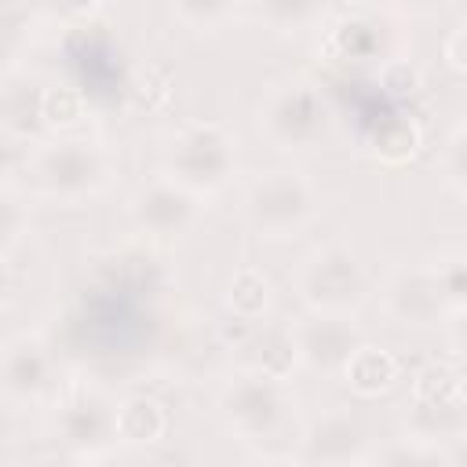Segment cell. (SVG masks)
Listing matches in <instances>:
<instances>
[{
    "label": "cell",
    "mask_w": 467,
    "mask_h": 467,
    "mask_svg": "<svg viewBox=\"0 0 467 467\" xmlns=\"http://www.w3.org/2000/svg\"><path fill=\"white\" fill-rule=\"evenodd\" d=\"M201 197L175 179H157L131 197V219L153 237H179L197 223Z\"/></svg>",
    "instance_id": "10"
},
{
    "label": "cell",
    "mask_w": 467,
    "mask_h": 467,
    "mask_svg": "<svg viewBox=\"0 0 467 467\" xmlns=\"http://www.w3.org/2000/svg\"><path fill=\"white\" fill-rule=\"evenodd\" d=\"M106 0H44V7L55 15V18H66V22H84L91 15H99Z\"/></svg>",
    "instance_id": "29"
},
{
    "label": "cell",
    "mask_w": 467,
    "mask_h": 467,
    "mask_svg": "<svg viewBox=\"0 0 467 467\" xmlns=\"http://www.w3.org/2000/svg\"><path fill=\"white\" fill-rule=\"evenodd\" d=\"M438 168H441V179L452 193H463L467 186V131L456 128L445 146H441V157H438Z\"/></svg>",
    "instance_id": "26"
},
{
    "label": "cell",
    "mask_w": 467,
    "mask_h": 467,
    "mask_svg": "<svg viewBox=\"0 0 467 467\" xmlns=\"http://www.w3.org/2000/svg\"><path fill=\"white\" fill-rule=\"evenodd\" d=\"M314 186L288 168H270L255 175L244 190V219L263 237H292L314 219Z\"/></svg>",
    "instance_id": "5"
},
{
    "label": "cell",
    "mask_w": 467,
    "mask_h": 467,
    "mask_svg": "<svg viewBox=\"0 0 467 467\" xmlns=\"http://www.w3.org/2000/svg\"><path fill=\"white\" fill-rule=\"evenodd\" d=\"M296 354L314 372H343L350 354L365 343L361 328L343 310H310L292 325Z\"/></svg>",
    "instance_id": "8"
},
{
    "label": "cell",
    "mask_w": 467,
    "mask_h": 467,
    "mask_svg": "<svg viewBox=\"0 0 467 467\" xmlns=\"http://www.w3.org/2000/svg\"><path fill=\"white\" fill-rule=\"evenodd\" d=\"M11 4H18V0H0V7H11Z\"/></svg>",
    "instance_id": "31"
},
{
    "label": "cell",
    "mask_w": 467,
    "mask_h": 467,
    "mask_svg": "<svg viewBox=\"0 0 467 467\" xmlns=\"http://www.w3.org/2000/svg\"><path fill=\"white\" fill-rule=\"evenodd\" d=\"M383 310L405 328H431V325H441V317L449 314L427 266L394 270L383 285Z\"/></svg>",
    "instance_id": "12"
},
{
    "label": "cell",
    "mask_w": 467,
    "mask_h": 467,
    "mask_svg": "<svg viewBox=\"0 0 467 467\" xmlns=\"http://www.w3.org/2000/svg\"><path fill=\"white\" fill-rule=\"evenodd\" d=\"M33 40V18L22 4L0 7V69H11Z\"/></svg>",
    "instance_id": "24"
},
{
    "label": "cell",
    "mask_w": 467,
    "mask_h": 467,
    "mask_svg": "<svg viewBox=\"0 0 467 467\" xmlns=\"http://www.w3.org/2000/svg\"><path fill=\"white\" fill-rule=\"evenodd\" d=\"M412 401H431V405H467V387H463V368L449 361H434L416 372L412 379Z\"/></svg>",
    "instance_id": "19"
},
{
    "label": "cell",
    "mask_w": 467,
    "mask_h": 467,
    "mask_svg": "<svg viewBox=\"0 0 467 467\" xmlns=\"http://www.w3.org/2000/svg\"><path fill=\"white\" fill-rule=\"evenodd\" d=\"M409 438L431 441V445H445V441H460L467 431V405H431V401H412L409 409Z\"/></svg>",
    "instance_id": "16"
},
{
    "label": "cell",
    "mask_w": 467,
    "mask_h": 467,
    "mask_svg": "<svg viewBox=\"0 0 467 467\" xmlns=\"http://www.w3.org/2000/svg\"><path fill=\"white\" fill-rule=\"evenodd\" d=\"M296 285H299L306 310H343V314H350L365 299V288H368L358 252L339 241L314 248L303 259Z\"/></svg>",
    "instance_id": "6"
},
{
    "label": "cell",
    "mask_w": 467,
    "mask_h": 467,
    "mask_svg": "<svg viewBox=\"0 0 467 467\" xmlns=\"http://www.w3.org/2000/svg\"><path fill=\"white\" fill-rule=\"evenodd\" d=\"M416 146H420V131H416L412 120H401V117H398V120H390V124H383V128L376 131V150H379V157L390 161V164L412 157Z\"/></svg>",
    "instance_id": "25"
},
{
    "label": "cell",
    "mask_w": 467,
    "mask_h": 467,
    "mask_svg": "<svg viewBox=\"0 0 467 467\" xmlns=\"http://www.w3.org/2000/svg\"><path fill=\"white\" fill-rule=\"evenodd\" d=\"M33 186L55 201H84L109 179V157L88 139H58L36 146L26 161Z\"/></svg>",
    "instance_id": "1"
},
{
    "label": "cell",
    "mask_w": 467,
    "mask_h": 467,
    "mask_svg": "<svg viewBox=\"0 0 467 467\" xmlns=\"http://www.w3.org/2000/svg\"><path fill=\"white\" fill-rule=\"evenodd\" d=\"M325 11V0H259V18L277 33H299L314 26Z\"/></svg>",
    "instance_id": "23"
},
{
    "label": "cell",
    "mask_w": 467,
    "mask_h": 467,
    "mask_svg": "<svg viewBox=\"0 0 467 467\" xmlns=\"http://www.w3.org/2000/svg\"><path fill=\"white\" fill-rule=\"evenodd\" d=\"M88 117V99L73 84L40 88V124L51 131H73Z\"/></svg>",
    "instance_id": "21"
},
{
    "label": "cell",
    "mask_w": 467,
    "mask_h": 467,
    "mask_svg": "<svg viewBox=\"0 0 467 467\" xmlns=\"http://www.w3.org/2000/svg\"><path fill=\"white\" fill-rule=\"evenodd\" d=\"M241 365H244V372H255V376H266V379H288L292 368L299 365L292 328H277V325L255 328L241 343Z\"/></svg>",
    "instance_id": "13"
},
{
    "label": "cell",
    "mask_w": 467,
    "mask_h": 467,
    "mask_svg": "<svg viewBox=\"0 0 467 467\" xmlns=\"http://www.w3.org/2000/svg\"><path fill=\"white\" fill-rule=\"evenodd\" d=\"M168 434V409L150 394H131L117 401V441L120 445H153Z\"/></svg>",
    "instance_id": "15"
},
{
    "label": "cell",
    "mask_w": 467,
    "mask_h": 467,
    "mask_svg": "<svg viewBox=\"0 0 467 467\" xmlns=\"http://www.w3.org/2000/svg\"><path fill=\"white\" fill-rule=\"evenodd\" d=\"M26 230V204L7 190L0 186V252Z\"/></svg>",
    "instance_id": "28"
},
{
    "label": "cell",
    "mask_w": 467,
    "mask_h": 467,
    "mask_svg": "<svg viewBox=\"0 0 467 467\" xmlns=\"http://www.w3.org/2000/svg\"><path fill=\"white\" fill-rule=\"evenodd\" d=\"M55 383V358L40 336H11L0 343V394L7 401H36Z\"/></svg>",
    "instance_id": "9"
},
{
    "label": "cell",
    "mask_w": 467,
    "mask_h": 467,
    "mask_svg": "<svg viewBox=\"0 0 467 467\" xmlns=\"http://www.w3.org/2000/svg\"><path fill=\"white\" fill-rule=\"evenodd\" d=\"M463 36H467V29H463V22H456L452 33H449V40H445V51H441V55H445V66H449L452 73H463V66H467V62H463V58H467V55H463Z\"/></svg>",
    "instance_id": "30"
},
{
    "label": "cell",
    "mask_w": 467,
    "mask_h": 467,
    "mask_svg": "<svg viewBox=\"0 0 467 467\" xmlns=\"http://www.w3.org/2000/svg\"><path fill=\"white\" fill-rule=\"evenodd\" d=\"M234 164H237V142H234L230 128H223L215 120L186 124L168 142V153H164L168 179L193 190L197 197L215 193L234 175Z\"/></svg>",
    "instance_id": "2"
},
{
    "label": "cell",
    "mask_w": 467,
    "mask_h": 467,
    "mask_svg": "<svg viewBox=\"0 0 467 467\" xmlns=\"http://www.w3.org/2000/svg\"><path fill=\"white\" fill-rule=\"evenodd\" d=\"M270 299H274L270 281H266L255 266H241V270L230 277L226 306H230L234 317H241V321H259V317H266Z\"/></svg>",
    "instance_id": "20"
},
{
    "label": "cell",
    "mask_w": 467,
    "mask_h": 467,
    "mask_svg": "<svg viewBox=\"0 0 467 467\" xmlns=\"http://www.w3.org/2000/svg\"><path fill=\"white\" fill-rule=\"evenodd\" d=\"M379 47H383V33L372 18H343L328 29L325 36V51L332 58H343V62H372L379 58Z\"/></svg>",
    "instance_id": "17"
},
{
    "label": "cell",
    "mask_w": 467,
    "mask_h": 467,
    "mask_svg": "<svg viewBox=\"0 0 467 467\" xmlns=\"http://www.w3.org/2000/svg\"><path fill=\"white\" fill-rule=\"evenodd\" d=\"M219 412L230 434H237L241 441L263 445V441H274L292 420V398L285 390V379L241 372L223 387Z\"/></svg>",
    "instance_id": "4"
},
{
    "label": "cell",
    "mask_w": 467,
    "mask_h": 467,
    "mask_svg": "<svg viewBox=\"0 0 467 467\" xmlns=\"http://www.w3.org/2000/svg\"><path fill=\"white\" fill-rule=\"evenodd\" d=\"M299 441H303V449H299L303 463H358V460H368V434H365L361 420L347 409H328V412L314 416Z\"/></svg>",
    "instance_id": "11"
},
{
    "label": "cell",
    "mask_w": 467,
    "mask_h": 467,
    "mask_svg": "<svg viewBox=\"0 0 467 467\" xmlns=\"http://www.w3.org/2000/svg\"><path fill=\"white\" fill-rule=\"evenodd\" d=\"M171 7L186 26L208 29V26H219L234 11V0H171Z\"/></svg>",
    "instance_id": "27"
},
{
    "label": "cell",
    "mask_w": 467,
    "mask_h": 467,
    "mask_svg": "<svg viewBox=\"0 0 467 467\" xmlns=\"http://www.w3.org/2000/svg\"><path fill=\"white\" fill-rule=\"evenodd\" d=\"M259 128L281 150H306L328 135L332 109L317 84L285 80L266 91V99L259 106Z\"/></svg>",
    "instance_id": "3"
},
{
    "label": "cell",
    "mask_w": 467,
    "mask_h": 467,
    "mask_svg": "<svg viewBox=\"0 0 467 467\" xmlns=\"http://www.w3.org/2000/svg\"><path fill=\"white\" fill-rule=\"evenodd\" d=\"M427 270L434 277V288H438L445 310L449 314H463V303H467V263H463V252H445Z\"/></svg>",
    "instance_id": "22"
},
{
    "label": "cell",
    "mask_w": 467,
    "mask_h": 467,
    "mask_svg": "<svg viewBox=\"0 0 467 467\" xmlns=\"http://www.w3.org/2000/svg\"><path fill=\"white\" fill-rule=\"evenodd\" d=\"M0 124L11 131H29L40 124V88L18 73L0 77Z\"/></svg>",
    "instance_id": "18"
},
{
    "label": "cell",
    "mask_w": 467,
    "mask_h": 467,
    "mask_svg": "<svg viewBox=\"0 0 467 467\" xmlns=\"http://www.w3.org/2000/svg\"><path fill=\"white\" fill-rule=\"evenodd\" d=\"M343 379L354 394L361 398H376V394H387L398 379H401V365L390 350L383 347H372V343H361L350 361L343 365Z\"/></svg>",
    "instance_id": "14"
},
{
    "label": "cell",
    "mask_w": 467,
    "mask_h": 467,
    "mask_svg": "<svg viewBox=\"0 0 467 467\" xmlns=\"http://www.w3.org/2000/svg\"><path fill=\"white\" fill-rule=\"evenodd\" d=\"M55 427L80 460H99L109 452V445H117V401H109L102 390L77 387L62 398Z\"/></svg>",
    "instance_id": "7"
}]
</instances>
